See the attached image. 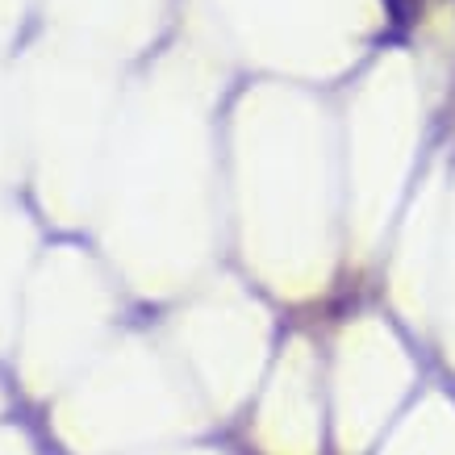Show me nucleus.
Segmentation results:
<instances>
[]
</instances>
